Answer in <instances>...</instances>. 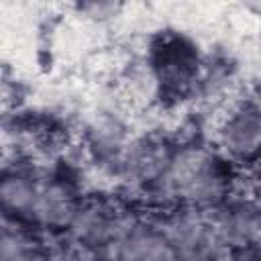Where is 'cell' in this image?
<instances>
[{
	"label": "cell",
	"mask_w": 261,
	"mask_h": 261,
	"mask_svg": "<svg viewBox=\"0 0 261 261\" xmlns=\"http://www.w3.org/2000/svg\"><path fill=\"white\" fill-rule=\"evenodd\" d=\"M39 184H41L39 179L22 171L4 175L2 186H0V198H2L4 210L31 216V210H33V204L39 192Z\"/></svg>",
	"instance_id": "cell-9"
},
{
	"label": "cell",
	"mask_w": 261,
	"mask_h": 261,
	"mask_svg": "<svg viewBox=\"0 0 261 261\" xmlns=\"http://www.w3.org/2000/svg\"><path fill=\"white\" fill-rule=\"evenodd\" d=\"M130 224H133V220L118 214L110 206L88 204V206H80V210L69 226V232L77 245H82L90 251L96 247H104L108 251Z\"/></svg>",
	"instance_id": "cell-4"
},
{
	"label": "cell",
	"mask_w": 261,
	"mask_h": 261,
	"mask_svg": "<svg viewBox=\"0 0 261 261\" xmlns=\"http://www.w3.org/2000/svg\"><path fill=\"white\" fill-rule=\"evenodd\" d=\"M159 186L169 198L198 206H212L224 198L228 175L222 161L212 153L204 149H181L171 155Z\"/></svg>",
	"instance_id": "cell-1"
},
{
	"label": "cell",
	"mask_w": 261,
	"mask_h": 261,
	"mask_svg": "<svg viewBox=\"0 0 261 261\" xmlns=\"http://www.w3.org/2000/svg\"><path fill=\"white\" fill-rule=\"evenodd\" d=\"M218 143L234 163L261 161V106H237L218 128Z\"/></svg>",
	"instance_id": "cell-3"
},
{
	"label": "cell",
	"mask_w": 261,
	"mask_h": 261,
	"mask_svg": "<svg viewBox=\"0 0 261 261\" xmlns=\"http://www.w3.org/2000/svg\"><path fill=\"white\" fill-rule=\"evenodd\" d=\"M214 224L226 247L261 245V206L253 202L228 206Z\"/></svg>",
	"instance_id": "cell-7"
},
{
	"label": "cell",
	"mask_w": 261,
	"mask_h": 261,
	"mask_svg": "<svg viewBox=\"0 0 261 261\" xmlns=\"http://www.w3.org/2000/svg\"><path fill=\"white\" fill-rule=\"evenodd\" d=\"M169 161H171V155L167 153L165 147L153 141H145L126 151L122 159V167L133 181L159 184Z\"/></svg>",
	"instance_id": "cell-8"
},
{
	"label": "cell",
	"mask_w": 261,
	"mask_h": 261,
	"mask_svg": "<svg viewBox=\"0 0 261 261\" xmlns=\"http://www.w3.org/2000/svg\"><path fill=\"white\" fill-rule=\"evenodd\" d=\"M51 261H94V255H92L90 249L75 243L73 247L61 249L55 255H51Z\"/></svg>",
	"instance_id": "cell-10"
},
{
	"label": "cell",
	"mask_w": 261,
	"mask_h": 261,
	"mask_svg": "<svg viewBox=\"0 0 261 261\" xmlns=\"http://www.w3.org/2000/svg\"><path fill=\"white\" fill-rule=\"evenodd\" d=\"M114 261H177V255L161 228L133 222L108 249Z\"/></svg>",
	"instance_id": "cell-5"
},
{
	"label": "cell",
	"mask_w": 261,
	"mask_h": 261,
	"mask_svg": "<svg viewBox=\"0 0 261 261\" xmlns=\"http://www.w3.org/2000/svg\"><path fill=\"white\" fill-rule=\"evenodd\" d=\"M80 206L73 192L63 181H41L31 210V218L45 228H69Z\"/></svg>",
	"instance_id": "cell-6"
},
{
	"label": "cell",
	"mask_w": 261,
	"mask_h": 261,
	"mask_svg": "<svg viewBox=\"0 0 261 261\" xmlns=\"http://www.w3.org/2000/svg\"><path fill=\"white\" fill-rule=\"evenodd\" d=\"M161 232L171 243L177 261H220L224 241L214 224L196 212H175L161 224Z\"/></svg>",
	"instance_id": "cell-2"
}]
</instances>
